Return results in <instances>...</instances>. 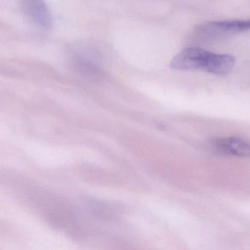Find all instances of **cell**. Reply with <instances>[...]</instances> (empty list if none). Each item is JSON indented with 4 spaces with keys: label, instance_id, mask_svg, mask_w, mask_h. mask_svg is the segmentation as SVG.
<instances>
[{
    "label": "cell",
    "instance_id": "cell-1",
    "mask_svg": "<svg viewBox=\"0 0 250 250\" xmlns=\"http://www.w3.org/2000/svg\"><path fill=\"white\" fill-rule=\"evenodd\" d=\"M235 65V58L226 54H216L201 48L183 49L172 60L171 68L181 71L204 70L213 74L229 73Z\"/></svg>",
    "mask_w": 250,
    "mask_h": 250
},
{
    "label": "cell",
    "instance_id": "cell-2",
    "mask_svg": "<svg viewBox=\"0 0 250 250\" xmlns=\"http://www.w3.org/2000/svg\"><path fill=\"white\" fill-rule=\"evenodd\" d=\"M250 30V20L211 21L199 26L197 30L206 36L235 34Z\"/></svg>",
    "mask_w": 250,
    "mask_h": 250
},
{
    "label": "cell",
    "instance_id": "cell-3",
    "mask_svg": "<svg viewBox=\"0 0 250 250\" xmlns=\"http://www.w3.org/2000/svg\"><path fill=\"white\" fill-rule=\"evenodd\" d=\"M24 14L33 23L42 28L52 25V16L44 0H21Z\"/></svg>",
    "mask_w": 250,
    "mask_h": 250
},
{
    "label": "cell",
    "instance_id": "cell-4",
    "mask_svg": "<svg viewBox=\"0 0 250 250\" xmlns=\"http://www.w3.org/2000/svg\"><path fill=\"white\" fill-rule=\"evenodd\" d=\"M212 145L222 153L238 157H250V143L235 137L215 139Z\"/></svg>",
    "mask_w": 250,
    "mask_h": 250
}]
</instances>
